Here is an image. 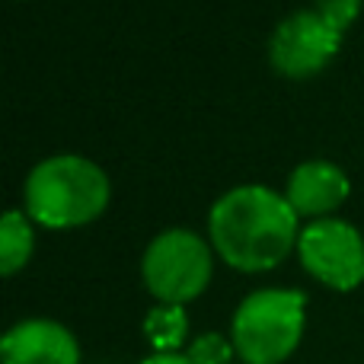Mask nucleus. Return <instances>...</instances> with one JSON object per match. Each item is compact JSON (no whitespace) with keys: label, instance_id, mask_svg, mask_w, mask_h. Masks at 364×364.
I'll use <instances>...</instances> for the list:
<instances>
[{"label":"nucleus","instance_id":"1","mask_svg":"<svg viewBox=\"0 0 364 364\" xmlns=\"http://www.w3.org/2000/svg\"><path fill=\"white\" fill-rule=\"evenodd\" d=\"M301 218L282 192L269 186H237L208 214V243L237 272H269L297 252Z\"/></svg>","mask_w":364,"mask_h":364},{"label":"nucleus","instance_id":"2","mask_svg":"<svg viewBox=\"0 0 364 364\" xmlns=\"http://www.w3.org/2000/svg\"><path fill=\"white\" fill-rule=\"evenodd\" d=\"M112 186L100 164L77 154H58L32 166L23 186V211L48 230L87 227L109 208Z\"/></svg>","mask_w":364,"mask_h":364},{"label":"nucleus","instance_id":"3","mask_svg":"<svg viewBox=\"0 0 364 364\" xmlns=\"http://www.w3.org/2000/svg\"><path fill=\"white\" fill-rule=\"evenodd\" d=\"M307 323V297L297 288H259L240 301L230 342L240 364H282L297 352Z\"/></svg>","mask_w":364,"mask_h":364},{"label":"nucleus","instance_id":"4","mask_svg":"<svg viewBox=\"0 0 364 364\" xmlns=\"http://www.w3.org/2000/svg\"><path fill=\"white\" fill-rule=\"evenodd\" d=\"M214 275V250L201 233L170 227L147 243L141 256V278L154 301L186 307L205 294Z\"/></svg>","mask_w":364,"mask_h":364},{"label":"nucleus","instance_id":"5","mask_svg":"<svg viewBox=\"0 0 364 364\" xmlns=\"http://www.w3.org/2000/svg\"><path fill=\"white\" fill-rule=\"evenodd\" d=\"M297 259L314 282L333 291H355L364 282V237L342 218L304 224Z\"/></svg>","mask_w":364,"mask_h":364},{"label":"nucleus","instance_id":"6","mask_svg":"<svg viewBox=\"0 0 364 364\" xmlns=\"http://www.w3.org/2000/svg\"><path fill=\"white\" fill-rule=\"evenodd\" d=\"M342 48V32H336L316 10H297L272 29L269 64L275 74L291 80L316 77Z\"/></svg>","mask_w":364,"mask_h":364},{"label":"nucleus","instance_id":"7","mask_svg":"<svg viewBox=\"0 0 364 364\" xmlns=\"http://www.w3.org/2000/svg\"><path fill=\"white\" fill-rule=\"evenodd\" d=\"M4 364H80V342L55 320H23L0 339Z\"/></svg>","mask_w":364,"mask_h":364},{"label":"nucleus","instance_id":"8","mask_svg":"<svg viewBox=\"0 0 364 364\" xmlns=\"http://www.w3.org/2000/svg\"><path fill=\"white\" fill-rule=\"evenodd\" d=\"M352 182H348L346 170L329 160H307V164L294 166V173L288 176V188L284 198L291 201V208L297 211V218L323 220L346 205Z\"/></svg>","mask_w":364,"mask_h":364},{"label":"nucleus","instance_id":"9","mask_svg":"<svg viewBox=\"0 0 364 364\" xmlns=\"http://www.w3.org/2000/svg\"><path fill=\"white\" fill-rule=\"evenodd\" d=\"M36 250V230H32V218L19 208L6 211L0 218V272L6 278L16 275L26 262L32 259Z\"/></svg>","mask_w":364,"mask_h":364},{"label":"nucleus","instance_id":"10","mask_svg":"<svg viewBox=\"0 0 364 364\" xmlns=\"http://www.w3.org/2000/svg\"><path fill=\"white\" fill-rule=\"evenodd\" d=\"M144 339L151 342L154 352H182L188 339V316L182 307L157 304L144 316Z\"/></svg>","mask_w":364,"mask_h":364},{"label":"nucleus","instance_id":"11","mask_svg":"<svg viewBox=\"0 0 364 364\" xmlns=\"http://www.w3.org/2000/svg\"><path fill=\"white\" fill-rule=\"evenodd\" d=\"M186 352L195 364H233L237 348L220 333H201L198 339H192V346H188Z\"/></svg>","mask_w":364,"mask_h":364},{"label":"nucleus","instance_id":"12","mask_svg":"<svg viewBox=\"0 0 364 364\" xmlns=\"http://www.w3.org/2000/svg\"><path fill=\"white\" fill-rule=\"evenodd\" d=\"M361 4H364V0H314V10L320 13V16L326 19L336 32H342V36H346V29L355 23V19H358Z\"/></svg>","mask_w":364,"mask_h":364},{"label":"nucleus","instance_id":"13","mask_svg":"<svg viewBox=\"0 0 364 364\" xmlns=\"http://www.w3.org/2000/svg\"><path fill=\"white\" fill-rule=\"evenodd\" d=\"M141 364H195V361L188 358V352H154Z\"/></svg>","mask_w":364,"mask_h":364}]
</instances>
